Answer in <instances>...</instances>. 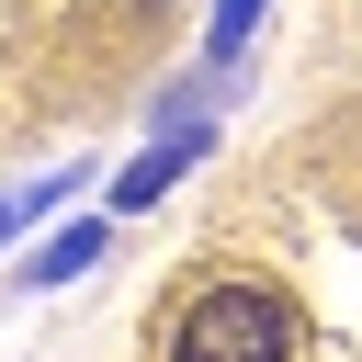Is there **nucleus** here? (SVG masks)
Here are the masks:
<instances>
[{"instance_id":"nucleus-1","label":"nucleus","mask_w":362,"mask_h":362,"mask_svg":"<svg viewBox=\"0 0 362 362\" xmlns=\"http://www.w3.org/2000/svg\"><path fill=\"white\" fill-rule=\"evenodd\" d=\"M170 362H294V317H283L260 283H215V294L181 317Z\"/></svg>"},{"instance_id":"nucleus-2","label":"nucleus","mask_w":362,"mask_h":362,"mask_svg":"<svg viewBox=\"0 0 362 362\" xmlns=\"http://www.w3.org/2000/svg\"><path fill=\"white\" fill-rule=\"evenodd\" d=\"M192 147H204V124H181V136H158V147H147V158H136V170L113 181V204H158V192H170L181 170H192Z\"/></svg>"},{"instance_id":"nucleus-3","label":"nucleus","mask_w":362,"mask_h":362,"mask_svg":"<svg viewBox=\"0 0 362 362\" xmlns=\"http://www.w3.org/2000/svg\"><path fill=\"white\" fill-rule=\"evenodd\" d=\"M90 260H102V226H68V238H45V249H34V272H23V283H79Z\"/></svg>"},{"instance_id":"nucleus-4","label":"nucleus","mask_w":362,"mask_h":362,"mask_svg":"<svg viewBox=\"0 0 362 362\" xmlns=\"http://www.w3.org/2000/svg\"><path fill=\"white\" fill-rule=\"evenodd\" d=\"M249 23H260V0H215V57H238V45H249Z\"/></svg>"},{"instance_id":"nucleus-5","label":"nucleus","mask_w":362,"mask_h":362,"mask_svg":"<svg viewBox=\"0 0 362 362\" xmlns=\"http://www.w3.org/2000/svg\"><path fill=\"white\" fill-rule=\"evenodd\" d=\"M0 238H11V204H0Z\"/></svg>"}]
</instances>
